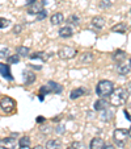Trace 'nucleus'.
I'll use <instances>...</instances> for the list:
<instances>
[{
    "label": "nucleus",
    "instance_id": "obj_27",
    "mask_svg": "<svg viewBox=\"0 0 131 149\" xmlns=\"http://www.w3.org/2000/svg\"><path fill=\"white\" fill-rule=\"evenodd\" d=\"M46 16H47V11H46V9H42V11H39L38 13H37V20H43Z\"/></svg>",
    "mask_w": 131,
    "mask_h": 149
},
{
    "label": "nucleus",
    "instance_id": "obj_37",
    "mask_svg": "<svg viewBox=\"0 0 131 149\" xmlns=\"http://www.w3.org/2000/svg\"><path fill=\"white\" fill-rule=\"evenodd\" d=\"M125 115H126V118H127V120H130V121H131V115H128L127 111H125Z\"/></svg>",
    "mask_w": 131,
    "mask_h": 149
},
{
    "label": "nucleus",
    "instance_id": "obj_8",
    "mask_svg": "<svg viewBox=\"0 0 131 149\" xmlns=\"http://www.w3.org/2000/svg\"><path fill=\"white\" fill-rule=\"evenodd\" d=\"M14 146H16V141L11 137L0 141V149H14Z\"/></svg>",
    "mask_w": 131,
    "mask_h": 149
},
{
    "label": "nucleus",
    "instance_id": "obj_23",
    "mask_svg": "<svg viewBox=\"0 0 131 149\" xmlns=\"http://www.w3.org/2000/svg\"><path fill=\"white\" fill-rule=\"evenodd\" d=\"M112 31L113 32H118V33H125L126 32V25L125 24H117V25H114L112 28Z\"/></svg>",
    "mask_w": 131,
    "mask_h": 149
},
{
    "label": "nucleus",
    "instance_id": "obj_24",
    "mask_svg": "<svg viewBox=\"0 0 131 149\" xmlns=\"http://www.w3.org/2000/svg\"><path fill=\"white\" fill-rule=\"evenodd\" d=\"M19 144H20V146H29L30 145V137L24 136V137H21L19 140Z\"/></svg>",
    "mask_w": 131,
    "mask_h": 149
},
{
    "label": "nucleus",
    "instance_id": "obj_1",
    "mask_svg": "<svg viewBox=\"0 0 131 149\" xmlns=\"http://www.w3.org/2000/svg\"><path fill=\"white\" fill-rule=\"evenodd\" d=\"M127 99H128L127 91L125 88H117V90H114L110 94V102L109 103L114 106V107H119V106H123L127 102Z\"/></svg>",
    "mask_w": 131,
    "mask_h": 149
},
{
    "label": "nucleus",
    "instance_id": "obj_22",
    "mask_svg": "<svg viewBox=\"0 0 131 149\" xmlns=\"http://www.w3.org/2000/svg\"><path fill=\"white\" fill-rule=\"evenodd\" d=\"M28 54H29V48H26V46H19L17 48V56L26 57Z\"/></svg>",
    "mask_w": 131,
    "mask_h": 149
},
{
    "label": "nucleus",
    "instance_id": "obj_38",
    "mask_svg": "<svg viewBox=\"0 0 131 149\" xmlns=\"http://www.w3.org/2000/svg\"><path fill=\"white\" fill-rule=\"evenodd\" d=\"M34 149H45V148L42 145H37V146H34Z\"/></svg>",
    "mask_w": 131,
    "mask_h": 149
},
{
    "label": "nucleus",
    "instance_id": "obj_2",
    "mask_svg": "<svg viewBox=\"0 0 131 149\" xmlns=\"http://www.w3.org/2000/svg\"><path fill=\"white\" fill-rule=\"evenodd\" d=\"M114 91V84L110 81H100L96 86V93L100 98H106V96H110V94Z\"/></svg>",
    "mask_w": 131,
    "mask_h": 149
},
{
    "label": "nucleus",
    "instance_id": "obj_13",
    "mask_svg": "<svg viewBox=\"0 0 131 149\" xmlns=\"http://www.w3.org/2000/svg\"><path fill=\"white\" fill-rule=\"evenodd\" d=\"M92 25L97 29H102L105 26V19L104 17H100V16H96L92 19Z\"/></svg>",
    "mask_w": 131,
    "mask_h": 149
},
{
    "label": "nucleus",
    "instance_id": "obj_44",
    "mask_svg": "<svg viewBox=\"0 0 131 149\" xmlns=\"http://www.w3.org/2000/svg\"><path fill=\"white\" fill-rule=\"evenodd\" d=\"M0 141H1V140H0Z\"/></svg>",
    "mask_w": 131,
    "mask_h": 149
},
{
    "label": "nucleus",
    "instance_id": "obj_36",
    "mask_svg": "<svg viewBox=\"0 0 131 149\" xmlns=\"http://www.w3.org/2000/svg\"><path fill=\"white\" fill-rule=\"evenodd\" d=\"M43 120H45V119H43V116H38V118H37V121H38V123H42Z\"/></svg>",
    "mask_w": 131,
    "mask_h": 149
},
{
    "label": "nucleus",
    "instance_id": "obj_5",
    "mask_svg": "<svg viewBox=\"0 0 131 149\" xmlns=\"http://www.w3.org/2000/svg\"><path fill=\"white\" fill-rule=\"evenodd\" d=\"M76 54H78L76 49L71 48V46H64V48H62L58 52V56L60 57L62 59H71V58H73Z\"/></svg>",
    "mask_w": 131,
    "mask_h": 149
},
{
    "label": "nucleus",
    "instance_id": "obj_43",
    "mask_svg": "<svg viewBox=\"0 0 131 149\" xmlns=\"http://www.w3.org/2000/svg\"><path fill=\"white\" fill-rule=\"evenodd\" d=\"M130 1H131V0H130Z\"/></svg>",
    "mask_w": 131,
    "mask_h": 149
},
{
    "label": "nucleus",
    "instance_id": "obj_39",
    "mask_svg": "<svg viewBox=\"0 0 131 149\" xmlns=\"http://www.w3.org/2000/svg\"><path fill=\"white\" fill-rule=\"evenodd\" d=\"M20 149H30L29 146H20Z\"/></svg>",
    "mask_w": 131,
    "mask_h": 149
},
{
    "label": "nucleus",
    "instance_id": "obj_15",
    "mask_svg": "<svg viewBox=\"0 0 131 149\" xmlns=\"http://www.w3.org/2000/svg\"><path fill=\"white\" fill-rule=\"evenodd\" d=\"M34 81H36V75L33 71H24V83L32 84Z\"/></svg>",
    "mask_w": 131,
    "mask_h": 149
},
{
    "label": "nucleus",
    "instance_id": "obj_19",
    "mask_svg": "<svg viewBox=\"0 0 131 149\" xmlns=\"http://www.w3.org/2000/svg\"><path fill=\"white\" fill-rule=\"evenodd\" d=\"M79 61L81 62V63H89V62L93 61V54L92 53H83L80 56V58H79Z\"/></svg>",
    "mask_w": 131,
    "mask_h": 149
},
{
    "label": "nucleus",
    "instance_id": "obj_4",
    "mask_svg": "<svg viewBox=\"0 0 131 149\" xmlns=\"http://www.w3.org/2000/svg\"><path fill=\"white\" fill-rule=\"evenodd\" d=\"M127 136H128V133L126 130H115L113 137H114V141L117 145L123 146L126 144V141H127Z\"/></svg>",
    "mask_w": 131,
    "mask_h": 149
},
{
    "label": "nucleus",
    "instance_id": "obj_3",
    "mask_svg": "<svg viewBox=\"0 0 131 149\" xmlns=\"http://www.w3.org/2000/svg\"><path fill=\"white\" fill-rule=\"evenodd\" d=\"M0 107H1V110L5 113H11V112H13L14 108H16V102L12 98H9V96H4V98L0 100Z\"/></svg>",
    "mask_w": 131,
    "mask_h": 149
},
{
    "label": "nucleus",
    "instance_id": "obj_34",
    "mask_svg": "<svg viewBox=\"0 0 131 149\" xmlns=\"http://www.w3.org/2000/svg\"><path fill=\"white\" fill-rule=\"evenodd\" d=\"M36 1L37 0H28V1H26V6H32V4H34Z\"/></svg>",
    "mask_w": 131,
    "mask_h": 149
},
{
    "label": "nucleus",
    "instance_id": "obj_41",
    "mask_svg": "<svg viewBox=\"0 0 131 149\" xmlns=\"http://www.w3.org/2000/svg\"><path fill=\"white\" fill-rule=\"evenodd\" d=\"M130 65H131V59H130ZM130 69H131V66H130Z\"/></svg>",
    "mask_w": 131,
    "mask_h": 149
},
{
    "label": "nucleus",
    "instance_id": "obj_32",
    "mask_svg": "<svg viewBox=\"0 0 131 149\" xmlns=\"http://www.w3.org/2000/svg\"><path fill=\"white\" fill-rule=\"evenodd\" d=\"M110 4H112V3H110L109 0H102V4H101V6H102V7H109Z\"/></svg>",
    "mask_w": 131,
    "mask_h": 149
},
{
    "label": "nucleus",
    "instance_id": "obj_10",
    "mask_svg": "<svg viewBox=\"0 0 131 149\" xmlns=\"http://www.w3.org/2000/svg\"><path fill=\"white\" fill-rule=\"evenodd\" d=\"M43 4L45 3H34V4H32V6H29V8H28V12L30 15H37L39 11H42L43 9Z\"/></svg>",
    "mask_w": 131,
    "mask_h": 149
},
{
    "label": "nucleus",
    "instance_id": "obj_12",
    "mask_svg": "<svg viewBox=\"0 0 131 149\" xmlns=\"http://www.w3.org/2000/svg\"><path fill=\"white\" fill-rule=\"evenodd\" d=\"M113 116H114V112H113L110 108H106V110L101 111L100 118H101V120H104V121H110L113 119Z\"/></svg>",
    "mask_w": 131,
    "mask_h": 149
},
{
    "label": "nucleus",
    "instance_id": "obj_11",
    "mask_svg": "<svg viewBox=\"0 0 131 149\" xmlns=\"http://www.w3.org/2000/svg\"><path fill=\"white\" fill-rule=\"evenodd\" d=\"M104 145H105V143H104L102 139L95 137V139H92V141H91L89 148H91V149H102Z\"/></svg>",
    "mask_w": 131,
    "mask_h": 149
},
{
    "label": "nucleus",
    "instance_id": "obj_16",
    "mask_svg": "<svg viewBox=\"0 0 131 149\" xmlns=\"http://www.w3.org/2000/svg\"><path fill=\"white\" fill-rule=\"evenodd\" d=\"M45 149H62V143L59 140H49Z\"/></svg>",
    "mask_w": 131,
    "mask_h": 149
},
{
    "label": "nucleus",
    "instance_id": "obj_25",
    "mask_svg": "<svg viewBox=\"0 0 131 149\" xmlns=\"http://www.w3.org/2000/svg\"><path fill=\"white\" fill-rule=\"evenodd\" d=\"M30 58L32 59H36V58H41V59H43V61H46V54L43 53V52H38V53H34V54H30Z\"/></svg>",
    "mask_w": 131,
    "mask_h": 149
},
{
    "label": "nucleus",
    "instance_id": "obj_17",
    "mask_svg": "<svg viewBox=\"0 0 131 149\" xmlns=\"http://www.w3.org/2000/svg\"><path fill=\"white\" fill-rule=\"evenodd\" d=\"M72 29L70 28V26H63V28H60V31H59V36L63 37V38H68V37L72 36Z\"/></svg>",
    "mask_w": 131,
    "mask_h": 149
},
{
    "label": "nucleus",
    "instance_id": "obj_18",
    "mask_svg": "<svg viewBox=\"0 0 131 149\" xmlns=\"http://www.w3.org/2000/svg\"><path fill=\"white\" fill-rule=\"evenodd\" d=\"M63 20H64V17L62 13H54L53 16H51L50 21H51V24H54V25H59V24L63 23Z\"/></svg>",
    "mask_w": 131,
    "mask_h": 149
},
{
    "label": "nucleus",
    "instance_id": "obj_30",
    "mask_svg": "<svg viewBox=\"0 0 131 149\" xmlns=\"http://www.w3.org/2000/svg\"><path fill=\"white\" fill-rule=\"evenodd\" d=\"M0 57H1V58H4V57H7V58H8V57H9V49L8 48L1 49V50H0Z\"/></svg>",
    "mask_w": 131,
    "mask_h": 149
},
{
    "label": "nucleus",
    "instance_id": "obj_26",
    "mask_svg": "<svg viewBox=\"0 0 131 149\" xmlns=\"http://www.w3.org/2000/svg\"><path fill=\"white\" fill-rule=\"evenodd\" d=\"M68 23H72L73 25H79V24H80V19H79L76 15H71V16L68 17Z\"/></svg>",
    "mask_w": 131,
    "mask_h": 149
},
{
    "label": "nucleus",
    "instance_id": "obj_9",
    "mask_svg": "<svg viewBox=\"0 0 131 149\" xmlns=\"http://www.w3.org/2000/svg\"><path fill=\"white\" fill-rule=\"evenodd\" d=\"M0 74H1L4 78L9 79V81H12V79H13V77H12V74H11V70H9V65L0 63Z\"/></svg>",
    "mask_w": 131,
    "mask_h": 149
},
{
    "label": "nucleus",
    "instance_id": "obj_31",
    "mask_svg": "<svg viewBox=\"0 0 131 149\" xmlns=\"http://www.w3.org/2000/svg\"><path fill=\"white\" fill-rule=\"evenodd\" d=\"M21 31H23V26H21V25H16V26L13 28V33H14V34L21 33Z\"/></svg>",
    "mask_w": 131,
    "mask_h": 149
},
{
    "label": "nucleus",
    "instance_id": "obj_33",
    "mask_svg": "<svg viewBox=\"0 0 131 149\" xmlns=\"http://www.w3.org/2000/svg\"><path fill=\"white\" fill-rule=\"evenodd\" d=\"M102 149H114V146L110 145V144H108V145H104V146H102Z\"/></svg>",
    "mask_w": 131,
    "mask_h": 149
},
{
    "label": "nucleus",
    "instance_id": "obj_14",
    "mask_svg": "<svg viewBox=\"0 0 131 149\" xmlns=\"http://www.w3.org/2000/svg\"><path fill=\"white\" fill-rule=\"evenodd\" d=\"M113 59H114L117 63H119V65H121V63H122V62L126 59V53L123 50L114 52V53H113Z\"/></svg>",
    "mask_w": 131,
    "mask_h": 149
},
{
    "label": "nucleus",
    "instance_id": "obj_21",
    "mask_svg": "<svg viewBox=\"0 0 131 149\" xmlns=\"http://www.w3.org/2000/svg\"><path fill=\"white\" fill-rule=\"evenodd\" d=\"M130 66L128 65H123V63H121L119 66H118V73L121 74V75H127L128 73H130Z\"/></svg>",
    "mask_w": 131,
    "mask_h": 149
},
{
    "label": "nucleus",
    "instance_id": "obj_6",
    "mask_svg": "<svg viewBox=\"0 0 131 149\" xmlns=\"http://www.w3.org/2000/svg\"><path fill=\"white\" fill-rule=\"evenodd\" d=\"M45 93H62V86H59L58 83H55V82H49L47 84H45V86H42L41 87V95H43Z\"/></svg>",
    "mask_w": 131,
    "mask_h": 149
},
{
    "label": "nucleus",
    "instance_id": "obj_35",
    "mask_svg": "<svg viewBox=\"0 0 131 149\" xmlns=\"http://www.w3.org/2000/svg\"><path fill=\"white\" fill-rule=\"evenodd\" d=\"M126 91H127V93H128V95H130V94H131V82L127 84V90H126Z\"/></svg>",
    "mask_w": 131,
    "mask_h": 149
},
{
    "label": "nucleus",
    "instance_id": "obj_42",
    "mask_svg": "<svg viewBox=\"0 0 131 149\" xmlns=\"http://www.w3.org/2000/svg\"><path fill=\"white\" fill-rule=\"evenodd\" d=\"M68 149H73V148H72V146H71V148H68Z\"/></svg>",
    "mask_w": 131,
    "mask_h": 149
},
{
    "label": "nucleus",
    "instance_id": "obj_20",
    "mask_svg": "<svg viewBox=\"0 0 131 149\" xmlns=\"http://www.w3.org/2000/svg\"><path fill=\"white\" fill-rule=\"evenodd\" d=\"M84 94H85V90H84V88H73L70 94V98L71 99H78V98H80V96H83Z\"/></svg>",
    "mask_w": 131,
    "mask_h": 149
},
{
    "label": "nucleus",
    "instance_id": "obj_28",
    "mask_svg": "<svg viewBox=\"0 0 131 149\" xmlns=\"http://www.w3.org/2000/svg\"><path fill=\"white\" fill-rule=\"evenodd\" d=\"M20 61V57L19 56H9L8 57V63H17V62Z\"/></svg>",
    "mask_w": 131,
    "mask_h": 149
},
{
    "label": "nucleus",
    "instance_id": "obj_7",
    "mask_svg": "<svg viewBox=\"0 0 131 149\" xmlns=\"http://www.w3.org/2000/svg\"><path fill=\"white\" fill-rule=\"evenodd\" d=\"M109 107H110V103H109L105 98H100L95 103V110L96 111H104V110H106V108H109Z\"/></svg>",
    "mask_w": 131,
    "mask_h": 149
},
{
    "label": "nucleus",
    "instance_id": "obj_29",
    "mask_svg": "<svg viewBox=\"0 0 131 149\" xmlns=\"http://www.w3.org/2000/svg\"><path fill=\"white\" fill-rule=\"evenodd\" d=\"M9 24V21L7 19H3V17H0V29H3V28H7Z\"/></svg>",
    "mask_w": 131,
    "mask_h": 149
},
{
    "label": "nucleus",
    "instance_id": "obj_40",
    "mask_svg": "<svg viewBox=\"0 0 131 149\" xmlns=\"http://www.w3.org/2000/svg\"><path fill=\"white\" fill-rule=\"evenodd\" d=\"M127 133H128V136H130V137H131V128H130V130L127 131Z\"/></svg>",
    "mask_w": 131,
    "mask_h": 149
}]
</instances>
